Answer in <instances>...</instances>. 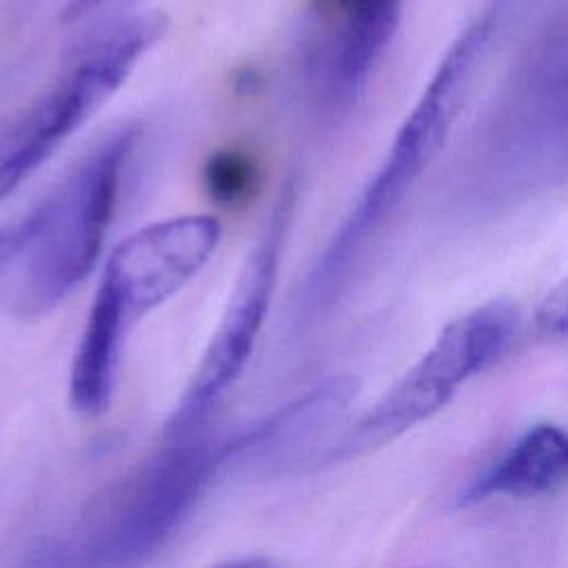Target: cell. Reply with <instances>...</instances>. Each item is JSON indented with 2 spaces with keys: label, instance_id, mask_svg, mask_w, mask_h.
<instances>
[{
  "label": "cell",
  "instance_id": "52a82bcc",
  "mask_svg": "<svg viewBox=\"0 0 568 568\" xmlns=\"http://www.w3.org/2000/svg\"><path fill=\"white\" fill-rule=\"evenodd\" d=\"M220 233V220L209 213L178 215L138 229L111 251L98 288L109 293L133 324L202 271Z\"/></svg>",
  "mask_w": 568,
  "mask_h": 568
},
{
  "label": "cell",
  "instance_id": "6da1fadb",
  "mask_svg": "<svg viewBox=\"0 0 568 568\" xmlns=\"http://www.w3.org/2000/svg\"><path fill=\"white\" fill-rule=\"evenodd\" d=\"M506 9L508 0H488L446 49L422 95L397 129L379 169L317 255L304 284L302 304L306 313H317L335 302L357 260L442 149Z\"/></svg>",
  "mask_w": 568,
  "mask_h": 568
},
{
  "label": "cell",
  "instance_id": "3957f363",
  "mask_svg": "<svg viewBox=\"0 0 568 568\" xmlns=\"http://www.w3.org/2000/svg\"><path fill=\"white\" fill-rule=\"evenodd\" d=\"M166 439L82 530L40 544L20 568H138L151 559L220 470V446L193 433Z\"/></svg>",
  "mask_w": 568,
  "mask_h": 568
},
{
  "label": "cell",
  "instance_id": "4fadbf2b",
  "mask_svg": "<svg viewBox=\"0 0 568 568\" xmlns=\"http://www.w3.org/2000/svg\"><path fill=\"white\" fill-rule=\"evenodd\" d=\"M102 2L104 0H69L64 7V20H80Z\"/></svg>",
  "mask_w": 568,
  "mask_h": 568
},
{
  "label": "cell",
  "instance_id": "9a60e30c",
  "mask_svg": "<svg viewBox=\"0 0 568 568\" xmlns=\"http://www.w3.org/2000/svg\"><path fill=\"white\" fill-rule=\"evenodd\" d=\"M271 568H273V566H271Z\"/></svg>",
  "mask_w": 568,
  "mask_h": 568
},
{
  "label": "cell",
  "instance_id": "30bf717a",
  "mask_svg": "<svg viewBox=\"0 0 568 568\" xmlns=\"http://www.w3.org/2000/svg\"><path fill=\"white\" fill-rule=\"evenodd\" d=\"M568 439L557 424L530 426L513 446L477 475L457 497V506L479 504L493 497L552 495L566 484Z\"/></svg>",
  "mask_w": 568,
  "mask_h": 568
},
{
  "label": "cell",
  "instance_id": "9c48e42d",
  "mask_svg": "<svg viewBox=\"0 0 568 568\" xmlns=\"http://www.w3.org/2000/svg\"><path fill=\"white\" fill-rule=\"evenodd\" d=\"M399 7L402 0H342L320 67V91L331 109H344L359 95L393 36Z\"/></svg>",
  "mask_w": 568,
  "mask_h": 568
},
{
  "label": "cell",
  "instance_id": "7c38bea8",
  "mask_svg": "<svg viewBox=\"0 0 568 568\" xmlns=\"http://www.w3.org/2000/svg\"><path fill=\"white\" fill-rule=\"evenodd\" d=\"M537 328L548 339H564L566 335V297L564 286L555 288L537 311Z\"/></svg>",
  "mask_w": 568,
  "mask_h": 568
},
{
  "label": "cell",
  "instance_id": "277c9868",
  "mask_svg": "<svg viewBox=\"0 0 568 568\" xmlns=\"http://www.w3.org/2000/svg\"><path fill=\"white\" fill-rule=\"evenodd\" d=\"M162 31L158 16H135L95 38L27 109L0 126V200L36 173L131 75Z\"/></svg>",
  "mask_w": 568,
  "mask_h": 568
},
{
  "label": "cell",
  "instance_id": "8fae6325",
  "mask_svg": "<svg viewBox=\"0 0 568 568\" xmlns=\"http://www.w3.org/2000/svg\"><path fill=\"white\" fill-rule=\"evenodd\" d=\"M129 326L115 300L98 288L69 373V404L75 413L98 417L109 408Z\"/></svg>",
  "mask_w": 568,
  "mask_h": 568
},
{
  "label": "cell",
  "instance_id": "5bb4252c",
  "mask_svg": "<svg viewBox=\"0 0 568 568\" xmlns=\"http://www.w3.org/2000/svg\"><path fill=\"white\" fill-rule=\"evenodd\" d=\"M273 564L262 559V557H244V559H233L226 564H220L215 568H271Z\"/></svg>",
  "mask_w": 568,
  "mask_h": 568
},
{
  "label": "cell",
  "instance_id": "ba28073f",
  "mask_svg": "<svg viewBox=\"0 0 568 568\" xmlns=\"http://www.w3.org/2000/svg\"><path fill=\"white\" fill-rule=\"evenodd\" d=\"M357 393L353 377H331L291 404L277 408L233 442L220 444V470L231 464L268 466L302 448L324 426L344 413Z\"/></svg>",
  "mask_w": 568,
  "mask_h": 568
},
{
  "label": "cell",
  "instance_id": "8992f818",
  "mask_svg": "<svg viewBox=\"0 0 568 568\" xmlns=\"http://www.w3.org/2000/svg\"><path fill=\"white\" fill-rule=\"evenodd\" d=\"M293 191L288 189L280 195L262 226L237 275L229 306L220 317L175 410L171 413L164 428L166 437L195 433V426L204 422L211 408L242 375L275 295L280 264L293 222Z\"/></svg>",
  "mask_w": 568,
  "mask_h": 568
},
{
  "label": "cell",
  "instance_id": "5b68a950",
  "mask_svg": "<svg viewBox=\"0 0 568 568\" xmlns=\"http://www.w3.org/2000/svg\"><path fill=\"white\" fill-rule=\"evenodd\" d=\"M519 322V311L508 300H490L455 317L326 457L346 459L379 448L439 413L470 377L508 351Z\"/></svg>",
  "mask_w": 568,
  "mask_h": 568
},
{
  "label": "cell",
  "instance_id": "7a4b0ae2",
  "mask_svg": "<svg viewBox=\"0 0 568 568\" xmlns=\"http://www.w3.org/2000/svg\"><path fill=\"white\" fill-rule=\"evenodd\" d=\"M135 138L138 131L131 126L113 131L31 209V233L0 277V300L9 313H49L91 275L115 215Z\"/></svg>",
  "mask_w": 568,
  "mask_h": 568
}]
</instances>
